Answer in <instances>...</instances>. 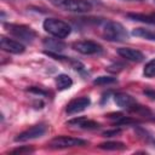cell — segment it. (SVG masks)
Returning a JSON list of instances; mask_svg holds the SVG:
<instances>
[{"label": "cell", "instance_id": "6da1fadb", "mask_svg": "<svg viewBox=\"0 0 155 155\" xmlns=\"http://www.w3.org/2000/svg\"><path fill=\"white\" fill-rule=\"evenodd\" d=\"M103 38L108 41H115V42H122L128 39V33L125 29V27L114 21H109L103 27Z\"/></svg>", "mask_w": 155, "mask_h": 155}, {"label": "cell", "instance_id": "7a4b0ae2", "mask_svg": "<svg viewBox=\"0 0 155 155\" xmlns=\"http://www.w3.org/2000/svg\"><path fill=\"white\" fill-rule=\"evenodd\" d=\"M42 27H44L45 31H47L48 34H51L52 36H54L57 39H64L71 31V27L67 22L57 19V18L45 19L42 23Z\"/></svg>", "mask_w": 155, "mask_h": 155}, {"label": "cell", "instance_id": "3957f363", "mask_svg": "<svg viewBox=\"0 0 155 155\" xmlns=\"http://www.w3.org/2000/svg\"><path fill=\"white\" fill-rule=\"evenodd\" d=\"M5 28L10 34L25 42H31L36 38L35 30L24 24H5Z\"/></svg>", "mask_w": 155, "mask_h": 155}, {"label": "cell", "instance_id": "277c9868", "mask_svg": "<svg viewBox=\"0 0 155 155\" xmlns=\"http://www.w3.org/2000/svg\"><path fill=\"white\" fill-rule=\"evenodd\" d=\"M86 144L87 142L81 138H74L68 136H58L52 138L48 142V147L51 149H67V148H74V147H82Z\"/></svg>", "mask_w": 155, "mask_h": 155}, {"label": "cell", "instance_id": "5b68a950", "mask_svg": "<svg viewBox=\"0 0 155 155\" xmlns=\"http://www.w3.org/2000/svg\"><path fill=\"white\" fill-rule=\"evenodd\" d=\"M114 101L115 103L122 108V109H126L128 111H136V113H139V111H148L147 109H144V107L139 105L137 103V101L128 93H124V92H119L114 96Z\"/></svg>", "mask_w": 155, "mask_h": 155}, {"label": "cell", "instance_id": "8992f818", "mask_svg": "<svg viewBox=\"0 0 155 155\" xmlns=\"http://www.w3.org/2000/svg\"><path fill=\"white\" fill-rule=\"evenodd\" d=\"M57 6L69 12H88L92 10V4L88 0H58Z\"/></svg>", "mask_w": 155, "mask_h": 155}, {"label": "cell", "instance_id": "52a82bcc", "mask_svg": "<svg viewBox=\"0 0 155 155\" xmlns=\"http://www.w3.org/2000/svg\"><path fill=\"white\" fill-rule=\"evenodd\" d=\"M46 131H47V125L46 124H38V125H34L30 128L21 132L15 138V140L16 142H27V140H30V139L40 138L46 133Z\"/></svg>", "mask_w": 155, "mask_h": 155}, {"label": "cell", "instance_id": "ba28073f", "mask_svg": "<svg viewBox=\"0 0 155 155\" xmlns=\"http://www.w3.org/2000/svg\"><path fill=\"white\" fill-rule=\"evenodd\" d=\"M73 48L81 54H97L103 51V47L92 40H82L73 44Z\"/></svg>", "mask_w": 155, "mask_h": 155}, {"label": "cell", "instance_id": "9c48e42d", "mask_svg": "<svg viewBox=\"0 0 155 155\" xmlns=\"http://www.w3.org/2000/svg\"><path fill=\"white\" fill-rule=\"evenodd\" d=\"M0 47L2 51H6L8 53H15V54H18V53H23L24 52V45L19 41H16L13 39H10V38H6V36H1L0 39Z\"/></svg>", "mask_w": 155, "mask_h": 155}, {"label": "cell", "instance_id": "30bf717a", "mask_svg": "<svg viewBox=\"0 0 155 155\" xmlns=\"http://www.w3.org/2000/svg\"><path fill=\"white\" fill-rule=\"evenodd\" d=\"M91 104V99L90 97H86V96H82V97H79V98H74L73 101H70L68 104H67V113L73 115V114H78L82 110H85L88 105Z\"/></svg>", "mask_w": 155, "mask_h": 155}, {"label": "cell", "instance_id": "8fae6325", "mask_svg": "<svg viewBox=\"0 0 155 155\" xmlns=\"http://www.w3.org/2000/svg\"><path fill=\"white\" fill-rule=\"evenodd\" d=\"M117 53L120 57H122L130 62H137L138 63V62H142L144 59V54L140 51L131 48V47H120V48H117Z\"/></svg>", "mask_w": 155, "mask_h": 155}, {"label": "cell", "instance_id": "7c38bea8", "mask_svg": "<svg viewBox=\"0 0 155 155\" xmlns=\"http://www.w3.org/2000/svg\"><path fill=\"white\" fill-rule=\"evenodd\" d=\"M67 125L73 126V127H78V128H82V130H96L101 125L93 120H90L87 117H75L71 119L67 122Z\"/></svg>", "mask_w": 155, "mask_h": 155}, {"label": "cell", "instance_id": "4fadbf2b", "mask_svg": "<svg viewBox=\"0 0 155 155\" xmlns=\"http://www.w3.org/2000/svg\"><path fill=\"white\" fill-rule=\"evenodd\" d=\"M127 17L137 21V22H143V23H149V24H155V12L154 13H127Z\"/></svg>", "mask_w": 155, "mask_h": 155}, {"label": "cell", "instance_id": "5bb4252c", "mask_svg": "<svg viewBox=\"0 0 155 155\" xmlns=\"http://www.w3.org/2000/svg\"><path fill=\"white\" fill-rule=\"evenodd\" d=\"M73 85V80L69 75L67 74H59L57 78H56V86L58 90L63 91V90H68Z\"/></svg>", "mask_w": 155, "mask_h": 155}, {"label": "cell", "instance_id": "9a60e30c", "mask_svg": "<svg viewBox=\"0 0 155 155\" xmlns=\"http://www.w3.org/2000/svg\"><path fill=\"white\" fill-rule=\"evenodd\" d=\"M132 35L143 38V39H145V40L155 41V31H154V30H150V29H145V28H136V29L132 30Z\"/></svg>", "mask_w": 155, "mask_h": 155}, {"label": "cell", "instance_id": "2e32d148", "mask_svg": "<svg viewBox=\"0 0 155 155\" xmlns=\"http://www.w3.org/2000/svg\"><path fill=\"white\" fill-rule=\"evenodd\" d=\"M98 147L101 149L113 150V151H119V150H125L126 149V145L122 142H104V143H101Z\"/></svg>", "mask_w": 155, "mask_h": 155}, {"label": "cell", "instance_id": "e0dca14e", "mask_svg": "<svg viewBox=\"0 0 155 155\" xmlns=\"http://www.w3.org/2000/svg\"><path fill=\"white\" fill-rule=\"evenodd\" d=\"M44 45L47 48H50V50H52L54 52L61 51V50H63L65 47V44L62 42L61 39H48V40H45L44 41Z\"/></svg>", "mask_w": 155, "mask_h": 155}, {"label": "cell", "instance_id": "ac0fdd59", "mask_svg": "<svg viewBox=\"0 0 155 155\" xmlns=\"http://www.w3.org/2000/svg\"><path fill=\"white\" fill-rule=\"evenodd\" d=\"M143 74L147 78H155V58L149 61L145 64V67L143 69Z\"/></svg>", "mask_w": 155, "mask_h": 155}, {"label": "cell", "instance_id": "d6986e66", "mask_svg": "<svg viewBox=\"0 0 155 155\" xmlns=\"http://www.w3.org/2000/svg\"><path fill=\"white\" fill-rule=\"evenodd\" d=\"M114 82H116V78H113V76H98L97 79L93 80L94 85H109Z\"/></svg>", "mask_w": 155, "mask_h": 155}, {"label": "cell", "instance_id": "ffe728a7", "mask_svg": "<svg viewBox=\"0 0 155 155\" xmlns=\"http://www.w3.org/2000/svg\"><path fill=\"white\" fill-rule=\"evenodd\" d=\"M33 151H34V149L30 148V147H21V148H17V149L12 150L11 153L12 154H19V155H22V154H29V153H33Z\"/></svg>", "mask_w": 155, "mask_h": 155}, {"label": "cell", "instance_id": "44dd1931", "mask_svg": "<svg viewBox=\"0 0 155 155\" xmlns=\"http://www.w3.org/2000/svg\"><path fill=\"white\" fill-rule=\"evenodd\" d=\"M143 93H144L147 97H149L150 99L155 101V90H144Z\"/></svg>", "mask_w": 155, "mask_h": 155}, {"label": "cell", "instance_id": "7402d4cb", "mask_svg": "<svg viewBox=\"0 0 155 155\" xmlns=\"http://www.w3.org/2000/svg\"><path fill=\"white\" fill-rule=\"evenodd\" d=\"M119 132H120L119 130H114V131H107V132H104V136H107V137H111V136L117 134Z\"/></svg>", "mask_w": 155, "mask_h": 155}, {"label": "cell", "instance_id": "603a6c76", "mask_svg": "<svg viewBox=\"0 0 155 155\" xmlns=\"http://www.w3.org/2000/svg\"><path fill=\"white\" fill-rule=\"evenodd\" d=\"M132 1H133V0H132ZM137 1H139V0H137Z\"/></svg>", "mask_w": 155, "mask_h": 155}, {"label": "cell", "instance_id": "cb8c5ba5", "mask_svg": "<svg viewBox=\"0 0 155 155\" xmlns=\"http://www.w3.org/2000/svg\"><path fill=\"white\" fill-rule=\"evenodd\" d=\"M154 2H155V0H154Z\"/></svg>", "mask_w": 155, "mask_h": 155}]
</instances>
